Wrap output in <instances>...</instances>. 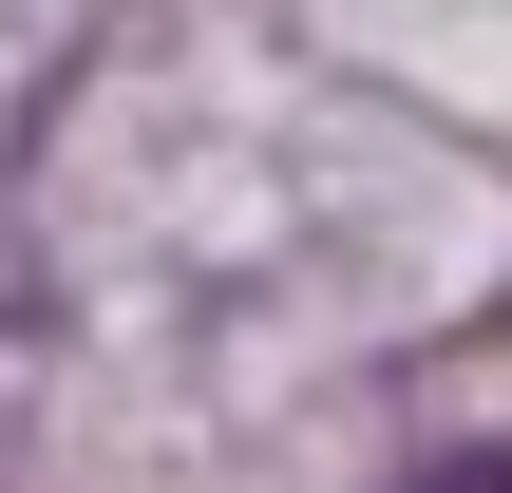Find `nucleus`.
I'll list each match as a JSON object with an SVG mask.
<instances>
[{"label":"nucleus","instance_id":"1","mask_svg":"<svg viewBox=\"0 0 512 493\" xmlns=\"http://www.w3.org/2000/svg\"><path fill=\"white\" fill-rule=\"evenodd\" d=\"M399 493H512V456H437V475H399Z\"/></svg>","mask_w":512,"mask_h":493}]
</instances>
